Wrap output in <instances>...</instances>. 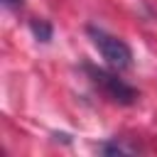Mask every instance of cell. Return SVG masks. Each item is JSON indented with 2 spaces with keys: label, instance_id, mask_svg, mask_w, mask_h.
<instances>
[{
  "label": "cell",
  "instance_id": "obj_2",
  "mask_svg": "<svg viewBox=\"0 0 157 157\" xmlns=\"http://www.w3.org/2000/svg\"><path fill=\"white\" fill-rule=\"evenodd\" d=\"M86 74H88L91 83H93L108 101L120 103V105H132V103L137 101V91H135L130 83H125V81L115 74V69H113V71H105V69H98V66H86Z\"/></svg>",
  "mask_w": 157,
  "mask_h": 157
},
{
  "label": "cell",
  "instance_id": "obj_4",
  "mask_svg": "<svg viewBox=\"0 0 157 157\" xmlns=\"http://www.w3.org/2000/svg\"><path fill=\"white\" fill-rule=\"evenodd\" d=\"M101 152H105V155H132V152H137V147L123 145V142H108V145L101 147Z\"/></svg>",
  "mask_w": 157,
  "mask_h": 157
},
{
  "label": "cell",
  "instance_id": "obj_1",
  "mask_svg": "<svg viewBox=\"0 0 157 157\" xmlns=\"http://www.w3.org/2000/svg\"><path fill=\"white\" fill-rule=\"evenodd\" d=\"M88 37H91L93 47L98 49V54L103 56V61L110 69L125 71V69L132 66V52L120 37H115L105 29H98V27H88Z\"/></svg>",
  "mask_w": 157,
  "mask_h": 157
},
{
  "label": "cell",
  "instance_id": "obj_3",
  "mask_svg": "<svg viewBox=\"0 0 157 157\" xmlns=\"http://www.w3.org/2000/svg\"><path fill=\"white\" fill-rule=\"evenodd\" d=\"M29 27H32V32H34V37L39 42H49L52 39V25L47 20H32Z\"/></svg>",
  "mask_w": 157,
  "mask_h": 157
},
{
  "label": "cell",
  "instance_id": "obj_5",
  "mask_svg": "<svg viewBox=\"0 0 157 157\" xmlns=\"http://www.w3.org/2000/svg\"><path fill=\"white\" fill-rule=\"evenodd\" d=\"M2 5H7V7H17V5H22V0H2Z\"/></svg>",
  "mask_w": 157,
  "mask_h": 157
}]
</instances>
